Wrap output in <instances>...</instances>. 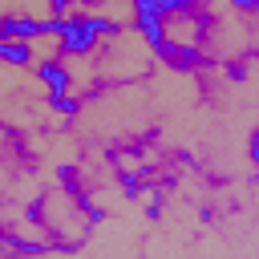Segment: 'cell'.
Wrapping results in <instances>:
<instances>
[{"label": "cell", "instance_id": "obj_7", "mask_svg": "<svg viewBox=\"0 0 259 259\" xmlns=\"http://www.w3.org/2000/svg\"><path fill=\"white\" fill-rule=\"evenodd\" d=\"M227 4H231V8H235V12H243V16H251V12H255V4H259V0H227Z\"/></svg>", "mask_w": 259, "mask_h": 259}, {"label": "cell", "instance_id": "obj_3", "mask_svg": "<svg viewBox=\"0 0 259 259\" xmlns=\"http://www.w3.org/2000/svg\"><path fill=\"white\" fill-rule=\"evenodd\" d=\"M36 81L49 89V93H69L73 89V69L61 61V57H45V61H36Z\"/></svg>", "mask_w": 259, "mask_h": 259}, {"label": "cell", "instance_id": "obj_4", "mask_svg": "<svg viewBox=\"0 0 259 259\" xmlns=\"http://www.w3.org/2000/svg\"><path fill=\"white\" fill-rule=\"evenodd\" d=\"M0 65H12V69H32V45L28 40H0Z\"/></svg>", "mask_w": 259, "mask_h": 259}, {"label": "cell", "instance_id": "obj_6", "mask_svg": "<svg viewBox=\"0 0 259 259\" xmlns=\"http://www.w3.org/2000/svg\"><path fill=\"white\" fill-rule=\"evenodd\" d=\"M77 4H81V0H49V12H53V16H65V12H73Z\"/></svg>", "mask_w": 259, "mask_h": 259}, {"label": "cell", "instance_id": "obj_8", "mask_svg": "<svg viewBox=\"0 0 259 259\" xmlns=\"http://www.w3.org/2000/svg\"><path fill=\"white\" fill-rule=\"evenodd\" d=\"M4 130H8V125H4V117H0V134H4Z\"/></svg>", "mask_w": 259, "mask_h": 259}, {"label": "cell", "instance_id": "obj_5", "mask_svg": "<svg viewBox=\"0 0 259 259\" xmlns=\"http://www.w3.org/2000/svg\"><path fill=\"white\" fill-rule=\"evenodd\" d=\"M49 105H53L57 113H65V117H73V113L81 109V101H77L73 93H49Z\"/></svg>", "mask_w": 259, "mask_h": 259}, {"label": "cell", "instance_id": "obj_1", "mask_svg": "<svg viewBox=\"0 0 259 259\" xmlns=\"http://www.w3.org/2000/svg\"><path fill=\"white\" fill-rule=\"evenodd\" d=\"M117 32H121V24L105 12H65L57 49H61V57H89L105 36H117Z\"/></svg>", "mask_w": 259, "mask_h": 259}, {"label": "cell", "instance_id": "obj_9", "mask_svg": "<svg viewBox=\"0 0 259 259\" xmlns=\"http://www.w3.org/2000/svg\"><path fill=\"white\" fill-rule=\"evenodd\" d=\"M125 4H138V0H125Z\"/></svg>", "mask_w": 259, "mask_h": 259}, {"label": "cell", "instance_id": "obj_10", "mask_svg": "<svg viewBox=\"0 0 259 259\" xmlns=\"http://www.w3.org/2000/svg\"><path fill=\"white\" fill-rule=\"evenodd\" d=\"M0 40H4V36H0Z\"/></svg>", "mask_w": 259, "mask_h": 259}, {"label": "cell", "instance_id": "obj_2", "mask_svg": "<svg viewBox=\"0 0 259 259\" xmlns=\"http://www.w3.org/2000/svg\"><path fill=\"white\" fill-rule=\"evenodd\" d=\"M0 36L4 40H40L45 36V16H28V12H8L0 16Z\"/></svg>", "mask_w": 259, "mask_h": 259}]
</instances>
